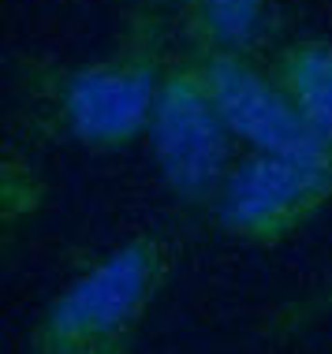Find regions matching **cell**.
<instances>
[{
  "label": "cell",
  "instance_id": "6da1fadb",
  "mask_svg": "<svg viewBox=\"0 0 332 354\" xmlns=\"http://www.w3.org/2000/svg\"><path fill=\"white\" fill-rule=\"evenodd\" d=\"M168 56L172 45L160 12H135L101 56L49 75V123L86 153H120L146 142Z\"/></svg>",
  "mask_w": 332,
  "mask_h": 354
},
{
  "label": "cell",
  "instance_id": "8992f818",
  "mask_svg": "<svg viewBox=\"0 0 332 354\" xmlns=\"http://www.w3.org/2000/svg\"><path fill=\"white\" fill-rule=\"evenodd\" d=\"M265 68L317 142L332 149V37H291L265 56Z\"/></svg>",
  "mask_w": 332,
  "mask_h": 354
},
{
  "label": "cell",
  "instance_id": "7a4b0ae2",
  "mask_svg": "<svg viewBox=\"0 0 332 354\" xmlns=\"http://www.w3.org/2000/svg\"><path fill=\"white\" fill-rule=\"evenodd\" d=\"M172 265L176 246L165 235H131L45 306L30 332V354H90L112 343H135Z\"/></svg>",
  "mask_w": 332,
  "mask_h": 354
},
{
  "label": "cell",
  "instance_id": "52a82bcc",
  "mask_svg": "<svg viewBox=\"0 0 332 354\" xmlns=\"http://www.w3.org/2000/svg\"><path fill=\"white\" fill-rule=\"evenodd\" d=\"M273 23V0H179V45L194 53L258 56Z\"/></svg>",
  "mask_w": 332,
  "mask_h": 354
},
{
  "label": "cell",
  "instance_id": "5b68a950",
  "mask_svg": "<svg viewBox=\"0 0 332 354\" xmlns=\"http://www.w3.org/2000/svg\"><path fill=\"white\" fill-rule=\"evenodd\" d=\"M194 53V49H191ZM216 109L243 153H284V157H321L332 153L302 123L295 104L269 75L265 60L243 53H194Z\"/></svg>",
  "mask_w": 332,
  "mask_h": 354
},
{
  "label": "cell",
  "instance_id": "3957f363",
  "mask_svg": "<svg viewBox=\"0 0 332 354\" xmlns=\"http://www.w3.org/2000/svg\"><path fill=\"white\" fill-rule=\"evenodd\" d=\"M146 146L165 190L194 213H213L235 160L243 157L239 142L228 131L210 86H205L198 56L179 41L168 56Z\"/></svg>",
  "mask_w": 332,
  "mask_h": 354
},
{
  "label": "cell",
  "instance_id": "277c9868",
  "mask_svg": "<svg viewBox=\"0 0 332 354\" xmlns=\"http://www.w3.org/2000/svg\"><path fill=\"white\" fill-rule=\"evenodd\" d=\"M332 205V153H243L213 205L216 227L243 246H284Z\"/></svg>",
  "mask_w": 332,
  "mask_h": 354
},
{
  "label": "cell",
  "instance_id": "ba28073f",
  "mask_svg": "<svg viewBox=\"0 0 332 354\" xmlns=\"http://www.w3.org/2000/svg\"><path fill=\"white\" fill-rule=\"evenodd\" d=\"M90 354H131V343H112V347H101V351H90Z\"/></svg>",
  "mask_w": 332,
  "mask_h": 354
}]
</instances>
